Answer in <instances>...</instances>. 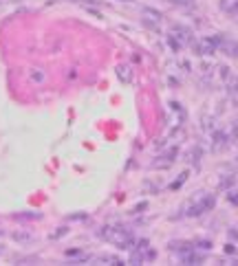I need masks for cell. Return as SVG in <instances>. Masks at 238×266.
<instances>
[{
	"mask_svg": "<svg viewBox=\"0 0 238 266\" xmlns=\"http://www.w3.org/2000/svg\"><path fill=\"white\" fill-rule=\"evenodd\" d=\"M115 73H117L121 84H130V81H133V68H130L128 64H119L117 68H115Z\"/></svg>",
	"mask_w": 238,
	"mask_h": 266,
	"instance_id": "ba28073f",
	"label": "cell"
},
{
	"mask_svg": "<svg viewBox=\"0 0 238 266\" xmlns=\"http://www.w3.org/2000/svg\"><path fill=\"white\" fill-rule=\"evenodd\" d=\"M236 161H238V156H236Z\"/></svg>",
	"mask_w": 238,
	"mask_h": 266,
	"instance_id": "f1b7e54d",
	"label": "cell"
},
{
	"mask_svg": "<svg viewBox=\"0 0 238 266\" xmlns=\"http://www.w3.org/2000/svg\"><path fill=\"white\" fill-rule=\"evenodd\" d=\"M187 249H194V242H170V251H176V253H183Z\"/></svg>",
	"mask_w": 238,
	"mask_h": 266,
	"instance_id": "2e32d148",
	"label": "cell"
},
{
	"mask_svg": "<svg viewBox=\"0 0 238 266\" xmlns=\"http://www.w3.org/2000/svg\"><path fill=\"white\" fill-rule=\"evenodd\" d=\"M225 42L223 35H210V38H201L196 42V53L199 55H212L216 49H221V44Z\"/></svg>",
	"mask_w": 238,
	"mask_h": 266,
	"instance_id": "7a4b0ae2",
	"label": "cell"
},
{
	"mask_svg": "<svg viewBox=\"0 0 238 266\" xmlns=\"http://www.w3.org/2000/svg\"><path fill=\"white\" fill-rule=\"evenodd\" d=\"M13 220H18V222H29V220H42V213L40 211H16L11 213Z\"/></svg>",
	"mask_w": 238,
	"mask_h": 266,
	"instance_id": "30bf717a",
	"label": "cell"
},
{
	"mask_svg": "<svg viewBox=\"0 0 238 266\" xmlns=\"http://www.w3.org/2000/svg\"><path fill=\"white\" fill-rule=\"evenodd\" d=\"M93 262L108 264V266H121V264H124V260H119L117 255H97V258H93Z\"/></svg>",
	"mask_w": 238,
	"mask_h": 266,
	"instance_id": "4fadbf2b",
	"label": "cell"
},
{
	"mask_svg": "<svg viewBox=\"0 0 238 266\" xmlns=\"http://www.w3.org/2000/svg\"><path fill=\"white\" fill-rule=\"evenodd\" d=\"M29 79H31L33 84H44V81H47V73H44V68H40V66H31Z\"/></svg>",
	"mask_w": 238,
	"mask_h": 266,
	"instance_id": "7c38bea8",
	"label": "cell"
},
{
	"mask_svg": "<svg viewBox=\"0 0 238 266\" xmlns=\"http://www.w3.org/2000/svg\"><path fill=\"white\" fill-rule=\"evenodd\" d=\"M141 20H144L148 27L159 29V24L163 22V13L157 11V9H153V7H144L141 9Z\"/></svg>",
	"mask_w": 238,
	"mask_h": 266,
	"instance_id": "3957f363",
	"label": "cell"
},
{
	"mask_svg": "<svg viewBox=\"0 0 238 266\" xmlns=\"http://www.w3.org/2000/svg\"><path fill=\"white\" fill-rule=\"evenodd\" d=\"M225 251H227V253H236V249H234V244H227V247H225Z\"/></svg>",
	"mask_w": 238,
	"mask_h": 266,
	"instance_id": "4316f807",
	"label": "cell"
},
{
	"mask_svg": "<svg viewBox=\"0 0 238 266\" xmlns=\"http://www.w3.org/2000/svg\"><path fill=\"white\" fill-rule=\"evenodd\" d=\"M170 35L176 40V42H181V47L187 44V42H192V31L187 27H183V24H172Z\"/></svg>",
	"mask_w": 238,
	"mask_h": 266,
	"instance_id": "5b68a950",
	"label": "cell"
},
{
	"mask_svg": "<svg viewBox=\"0 0 238 266\" xmlns=\"http://www.w3.org/2000/svg\"><path fill=\"white\" fill-rule=\"evenodd\" d=\"M219 7L227 16H238V0H219Z\"/></svg>",
	"mask_w": 238,
	"mask_h": 266,
	"instance_id": "9c48e42d",
	"label": "cell"
},
{
	"mask_svg": "<svg viewBox=\"0 0 238 266\" xmlns=\"http://www.w3.org/2000/svg\"><path fill=\"white\" fill-rule=\"evenodd\" d=\"M11 240H13V242H20V244H31L33 242V235L27 233V231H13Z\"/></svg>",
	"mask_w": 238,
	"mask_h": 266,
	"instance_id": "5bb4252c",
	"label": "cell"
},
{
	"mask_svg": "<svg viewBox=\"0 0 238 266\" xmlns=\"http://www.w3.org/2000/svg\"><path fill=\"white\" fill-rule=\"evenodd\" d=\"M168 44H170V49L172 51H181V42H176L172 35H168Z\"/></svg>",
	"mask_w": 238,
	"mask_h": 266,
	"instance_id": "603a6c76",
	"label": "cell"
},
{
	"mask_svg": "<svg viewBox=\"0 0 238 266\" xmlns=\"http://www.w3.org/2000/svg\"><path fill=\"white\" fill-rule=\"evenodd\" d=\"M179 262L181 264H203V255L196 253L194 249H187L183 253H179Z\"/></svg>",
	"mask_w": 238,
	"mask_h": 266,
	"instance_id": "52a82bcc",
	"label": "cell"
},
{
	"mask_svg": "<svg viewBox=\"0 0 238 266\" xmlns=\"http://www.w3.org/2000/svg\"><path fill=\"white\" fill-rule=\"evenodd\" d=\"M176 154H179V147H176V145H172L170 150H165L163 154H159V156L155 158L153 167H170L172 163L176 161Z\"/></svg>",
	"mask_w": 238,
	"mask_h": 266,
	"instance_id": "277c9868",
	"label": "cell"
},
{
	"mask_svg": "<svg viewBox=\"0 0 238 266\" xmlns=\"http://www.w3.org/2000/svg\"><path fill=\"white\" fill-rule=\"evenodd\" d=\"M225 145H230L227 132H225V130H214V132H212V150H214V152H221Z\"/></svg>",
	"mask_w": 238,
	"mask_h": 266,
	"instance_id": "8992f818",
	"label": "cell"
},
{
	"mask_svg": "<svg viewBox=\"0 0 238 266\" xmlns=\"http://www.w3.org/2000/svg\"><path fill=\"white\" fill-rule=\"evenodd\" d=\"M227 200L232 204H238V189H227Z\"/></svg>",
	"mask_w": 238,
	"mask_h": 266,
	"instance_id": "44dd1931",
	"label": "cell"
},
{
	"mask_svg": "<svg viewBox=\"0 0 238 266\" xmlns=\"http://www.w3.org/2000/svg\"><path fill=\"white\" fill-rule=\"evenodd\" d=\"M190 158H192V163H194V165H199V161H201V147H194Z\"/></svg>",
	"mask_w": 238,
	"mask_h": 266,
	"instance_id": "7402d4cb",
	"label": "cell"
},
{
	"mask_svg": "<svg viewBox=\"0 0 238 266\" xmlns=\"http://www.w3.org/2000/svg\"><path fill=\"white\" fill-rule=\"evenodd\" d=\"M227 233H230V238H232V240H238V227H232Z\"/></svg>",
	"mask_w": 238,
	"mask_h": 266,
	"instance_id": "d4e9b609",
	"label": "cell"
},
{
	"mask_svg": "<svg viewBox=\"0 0 238 266\" xmlns=\"http://www.w3.org/2000/svg\"><path fill=\"white\" fill-rule=\"evenodd\" d=\"M185 178H187V172H183V174H181V176L176 178V181H174V183H172V185H170V189H172V192H176V189H179L181 185H183V183H185Z\"/></svg>",
	"mask_w": 238,
	"mask_h": 266,
	"instance_id": "ffe728a7",
	"label": "cell"
},
{
	"mask_svg": "<svg viewBox=\"0 0 238 266\" xmlns=\"http://www.w3.org/2000/svg\"><path fill=\"white\" fill-rule=\"evenodd\" d=\"M121 2H130V0H121Z\"/></svg>",
	"mask_w": 238,
	"mask_h": 266,
	"instance_id": "83f0119b",
	"label": "cell"
},
{
	"mask_svg": "<svg viewBox=\"0 0 238 266\" xmlns=\"http://www.w3.org/2000/svg\"><path fill=\"white\" fill-rule=\"evenodd\" d=\"M146 209H148V204H146V202H139V204H137V207L133 209V213H137V211H146Z\"/></svg>",
	"mask_w": 238,
	"mask_h": 266,
	"instance_id": "cb8c5ba5",
	"label": "cell"
},
{
	"mask_svg": "<svg viewBox=\"0 0 238 266\" xmlns=\"http://www.w3.org/2000/svg\"><path fill=\"white\" fill-rule=\"evenodd\" d=\"M227 139H230V143H236L238 141V119H234L230 126H227Z\"/></svg>",
	"mask_w": 238,
	"mask_h": 266,
	"instance_id": "9a60e30c",
	"label": "cell"
},
{
	"mask_svg": "<svg viewBox=\"0 0 238 266\" xmlns=\"http://www.w3.org/2000/svg\"><path fill=\"white\" fill-rule=\"evenodd\" d=\"M67 233H69V227H67V224H62V227H58L51 235H49V240H60V238H64Z\"/></svg>",
	"mask_w": 238,
	"mask_h": 266,
	"instance_id": "e0dca14e",
	"label": "cell"
},
{
	"mask_svg": "<svg viewBox=\"0 0 238 266\" xmlns=\"http://www.w3.org/2000/svg\"><path fill=\"white\" fill-rule=\"evenodd\" d=\"M67 220H69V222H84V220H88V213H82V211H78V213H69Z\"/></svg>",
	"mask_w": 238,
	"mask_h": 266,
	"instance_id": "ac0fdd59",
	"label": "cell"
},
{
	"mask_svg": "<svg viewBox=\"0 0 238 266\" xmlns=\"http://www.w3.org/2000/svg\"><path fill=\"white\" fill-rule=\"evenodd\" d=\"M221 51L225 55H230V58H238V40H225L221 44Z\"/></svg>",
	"mask_w": 238,
	"mask_h": 266,
	"instance_id": "8fae6325",
	"label": "cell"
},
{
	"mask_svg": "<svg viewBox=\"0 0 238 266\" xmlns=\"http://www.w3.org/2000/svg\"><path fill=\"white\" fill-rule=\"evenodd\" d=\"M214 204H216V198L212 196V194L201 192V194H196V196L192 198L190 202H187V211H185V216H190V218H199V216H203V213L210 211V209H214Z\"/></svg>",
	"mask_w": 238,
	"mask_h": 266,
	"instance_id": "6da1fadb",
	"label": "cell"
},
{
	"mask_svg": "<svg viewBox=\"0 0 238 266\" xmlns=\"http://www.w3.org/2000/svg\"><path fill=\"white\" fill-rule=\"evenodd\" d=\"M194 249H199V251H210V249H212V240H194Z\"/></svg>",
	"mask_w": 238,
	"mask_h": 266,
	"instance_id": "d6986e66",
	"label": "cell"
},
{
	"mask_svg": "<svg viewBox=\"0 0 238 266\" xmlns=\"http://www.w3.org/2000/svg\"><path fill=\"white\" fill-rule=\"evenodd\" d=\"M170 2H174V4H181V7H187V4H190L192 0H170Z\"/></svg>",
	"mask_w": 238,
	"mask_h": 266,
	"instance_id": "484cf974",
	"label": "cell"
}]
</instances>
